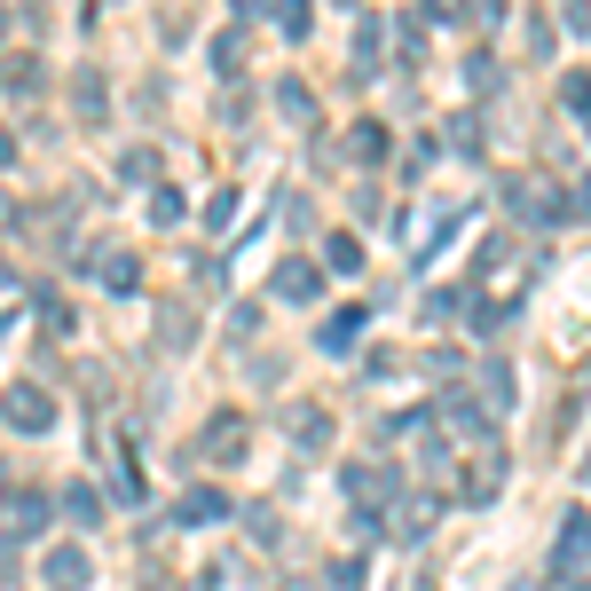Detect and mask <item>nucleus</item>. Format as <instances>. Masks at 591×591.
Masks as SVG:
<instances>
[{"label":"nucleus","instance_id":"obj_1","mask_svg":"<svg viewBox=\"0 0 591 591\" xmlns=\"http://www.w3.org/2000/svg\"><path fill=\"white\" fill-rule=\"evenodd\" d=\"M0 418H9L17 434H48L56 427V402H48V387H32V379H17L9 394H0Z\"/></svg>","mask_w":591,"mask_h":591},{"label":"nucleus","instance_id":"obj_2","mask_svg":"<svg viewBox=\"0 0 591 591\" xmlns=\"http://www.w3.org/2000/svg\"><path fill=\"white\" fill-rule=\"evenodd\" d=\"M206 458H213V465L244 458V418H213V442H206Z\"/></svg>","mask_w":591,"mask_h":591},{"label":"nucleus","instance_id":"obj_3","mask_svg":"<svg viewBox=\"0 0 591 591\" xmlns=\"http://www.w3.org/2000/svg\"><path fill=\"white\" fill-rule=\"evenodd\" d=\"M71 103H79V119H103V71H79L71 79Z\"/></svg>","mask_w":591,"mask_h":591},{"label":"nucleus","instance_id":"obj_4","mask_svg":"<svg viewBox=\"0 0 591 591\" xmlns=\"http://www.w3.org/2000/svg\"><path fill=\"white\" fill-rule=\"evenodd\" d=\"M277 292H284V300H315V269H308V261H284V269H277Z\"/></svg>","mask_w":591,"mask_h":591},{"label":"nucleus","instance_id":"obj_5","mask_svg":"<svg viewBox=\"0 0 591 591\" xmlns=\"http://www.w3.org/2000/svg\"><path fill=\"white\" fill-rule=\"evenodd\" d=\"M48 583H56V591H79V583H88V560H79V552H56V560H48Z\"/></svg>","mask_w":591,"mask_h":591},{"label":"nucleus","instance_id":"obj_6","mask_svg":"<svg viewBox=\"0 0 591 591\" xmlns=\"http://www.w3.org/2000/svg\"><path fill=\"white\" fill-rule=\"evenodd\" d=\"M583 552H591V521H583V513H568V529H560V568H568V560H583Z\"/></svg>","mask_w":591,"mask_h":591},{"label":"nucleus","instance_id":"obj_7","mask_svg":"<svg viewBox=\"0 0 591 591\" xmlns=\"http://www.w3.org/2000/svg\"><path fill=\"white\" fill-rule=\"evenodd\" d=\"M221 513H229V497H221V489H198V497L182 504V521H221Z\"/></svg>","mask_w":591,"mask_h":591},{"label":"nucleus","instance_id":"obj_8","mask_svg":"<svg viewBox=\"0 0 591 591\" xmlns=\"http://www.w3.org/2000/svg\"><path fill=\"white\" fill-rule=\"evenodd\" d=\"M63 513H71L79 529H88V521H103V504L88 497V481H71V497H63Z\"/></svg>","mask_w":591,"mask_h":591},{"label":"nucleus","instance_id":"obj_9","mask_svg":"<svg viewBox=\"0 0 591 591\" xmlns=\"http://www.w3.org/2000/svg\"><path fill=\"white\" fill-rule=\"evenodd\" d=\"M277 32L284 40H308V0H277Z\"/></svg>","mask_w":591,"mask_h":591},{"label":"nucleus","instance_id":"obj_10","mask_svg":"<svg viewBox=\"0 0 591 591\" xmlns=\"http://www.w3.org/2000/svg\"><path fill=\"white\" fill-rule=\"evenodd\" d=\"M134 277H142L134 252H111V261H103V284H111V292H134Z\"/></svg>","mask_w":591,"mask_h":591},{"label":"nucleus","instance_id":"obj_11","mask_svg":"<svg viewBox=\"0 0 591 591\" xmlns=\"http://www.w3.org/2000/svg\"><path fill=\"white\" fill-rule=\"evenodd\" d=\"M119 174H127V182H158V150H127Z\"/></svg>","mask_w":591,"mask_h":591},{"label":"nucleus","instance_id":"obj_12","mask_svg":"<svg viewBox=\"0 0 591 591\" xmlns=\"http://www.w3.org/2000/svg\"><path fill=\"white\" fill-rule=\"evenodd\" d=\"M277 111L284 119H308V88H300V79H277Z\"/></svg>","mask_w":591,"mask_h":591},{"label":"nucleus","instance_id":"obj_13","mask_svg":"<svg viewBox=\"0 0 591 591\" xmlns=\"http://www.w3.org/2000/svg\"><path fill=\"white\" fill-rule=\"evenodd\" d=\"M323 261H331V269H340V277H348V269H363V252H355L348 237H331V244H323Z\"/></svg>","mask_w":591,"mask_h":591},{"label":"nucleus","instance_id":"obj_14","mask_svg":"<svg viewBox=\"0 0 591 591\" xmlns=\"http://www.w3.org/2000/svg\"><path fill=\"white\" fill-rule=\"evenodd\" d=\"M150 221H182V190H150Z\"/></svg>","mask_w":591,"mask_h":591},{"label":"nucleus","instance_id":"obj_15","mask_svg":"<svg viewBox=\"0 0 591 591\" xmlns=\"http://www.w3.org/2000/svg\"><path fill=\"white\" fill-rule=\"evenodd\" d=\"M348 340H355V308H348V315H331V323H323V348H348Z\"/></svg>","mask_w":591,"mask_h":591},{"label":"nucleus","instance_id":"obj_16","mask_svg":"<svg viewBox=\"0 0 591 591\" xmlns=\"http://www.w3.org/2000/svg\"><path fill=\"white\" fill-rule=\"evenodd\" d=\"M355 158H387V127H355Z\"/></svg>","mask_w":591,"mask_h":591},{"label":"nucleus","instance_id":"obj_17","mask_svg":"<svg viewBox=\"0 0 591 591\" xmlns=\"http://www.w3.org/2000/svg\"><path fill=\"white\" fill-rule=\"evenodd\" d=\"M560 103H568V111H591V79H568V88H560Z\"/></svg>","mask_w":591,"mask_h":591},{"label":"nucleus","instance_id":"obj_18","mask_svg":"<svg viewBox=\"0 0 591 591\" xmlns=\"http://www.w3.org/2000/svg\"><path fill=\"white\" fill-rule=\"evenodd\" d=\"M9 158H17V134H9V127H0V166H9Z\"/></svg>","mask_w":591,"mask_h":591},{"label":"nucleus","instance_id":"obj_19","mask_svg":"<svg viewBox=\"0 0 591 591\" xmlns=\"http://www.w3.org/2000/svg\"><path fill=\"white\" fill-rule=\"evenodd\" d=\"M0 32H9V9H0Z\"/></svg>","mask_w":591,"mask_h":591}]
</instances>
